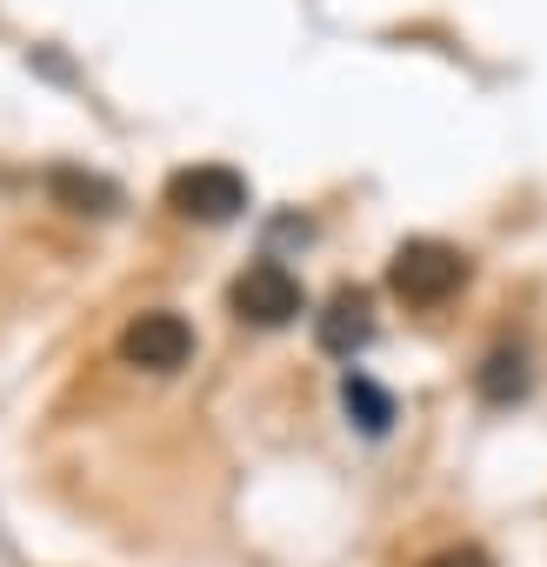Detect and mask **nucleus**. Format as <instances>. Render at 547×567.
Segmentation results:
<instances>
[{"instance_id": "nucleus-1", "label": "nucleus", "mask_w": 547, "mask_h": 567, "mask_svg": "<svg viewBox=\"0 0 547 567\" xmlns=\"http://www.w3.org/2000/svg\"><path fill=\"white\" fill-rule=\"evenodd\" d=\"M388 288H394L407 308H447V301L467 288V254L447 247V240H407V247L388 260Z\"/></svg>"}, {"instance_id": "nucleus-2", "label": "nucleus", "mask_w": 547, "mask_h": 567, "mask_svg": "<svg viewBox=\"0 0 547 567\" xmlns=\"http://www.w3.org/2000/svg\"><path fill=\"white\" fill-rule=\"evenodd\" d=\"M167 207H174L180 220L220 227V220H234V214L247 207V181H240L234 167H180V174L167 181Z\"/></svg>"}, {"instance_id": "nucleus-3", "label": "nucleus", "mask_w": 547, "mask_h": 567, "mask_svg": "<svg viewBox=\"0 0 547 567\" xmlns=\"http://www.w3.org/2000/svg\"><path fill=\"white\" fill-rule=\"evenodd\" d=\"M234 315L254 321V328H288L301 315V280L281 267V260H254L240 280H234Z\"/></svg>"}, {"instance_id": "nucleus-4", "label": "nucleus", "mask_w": 547, "mask_h": 567, "mask_svg": "<svg viewBox=\"0 0 547 567\" xmlns=\"http://www.w3.org/2000/svg\"><path fill=\"white\" fill-rule=\"evenodd\" d=\"M121 361L147 368V374H174V368L194 361V328L180 315H134L127 334H121Z\"/></svg>"}, {"instance_id": "nucleus-5", "label": "nucleus", "mask_w": 547, "mask_h": 567, "mask_svg": "<svg viewBox=\"0 0 547 567\" xmlns=\"http://www.w3.org/2000/svg\"><path fill=\"white\" fill-rule=\"evenodd\" d=\"M368 341H374V308H368L361 288H341V295L328 301V315H321V348H328V354H354V348H368Z\"/></svg>"}, {"instance_id": "nucleus-6", "label": "nucleus", "mask_w": 547, "mask_h": 567, "mask_svg": "<svg viewBox=\"0 0 547 567\" xmlns=\"http://www.w3.org/2000/svg\"><path fill=\"white\" fill-rule=\"evenodd\" d=\"M520 388H527V361H520V354H507V348H500V354H487V368H481V394H487V401H514Z\"/></svg>"}, {"instance_id": "nucleus-7", "label": "nucleus", "mask_w": 547, "mask_h": 567, "mask_svg": "<svg viewBox=\"0 0 547 567\" xmlns=\"http://www.w3.org/2000/svg\"><path fill=\"white\" fill-rule=\"evenodd\" d=\"M341 394H348V414H368L361 427H388V414H394V408H388V394H381L374 381H361V374H348V388H341Z\"/></svg>"}, {"instance_id": "nucleus-8", "label": "nucleus", "mask_w": 547, "mask_h": 567, "mask_svg": "<svg viewBox=\"0 0 547 567\" xmlns=\"http://www.w3.org/2000/svg\"><path fill=\"white\" fill-rule=\"evenodd\" d=\"M427 567H494V560H487L481 547H441V554H434Z\"/></svg>"}]
</instances>
